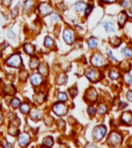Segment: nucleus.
Listing matches in <instances>:
<instances>
[{"instance_id":"18","label":"nucleus","mask_w":132,"mask_h":148,"mask_svg":"<svg viewBox=\"0 0 132 148\" xmlns=\"http://www.w3.org/2000/svg\"><path fill=\"white\" fill-rule=\"evenodd\" d=\"M43 144L46 147H52L53 144V139L52 136H46L43 140Z\"/></svg>"},{"instance_id":"10","label":"nucleus","mask_w":132,"mask_h":148,"mask_svg":"<svg viewBox=\"0 0 132 148\" xmlns=\"http://www.w3.org/2000/svg\"><path fill=\"white\" fill-rule=\"evenodd\" d=\"M121 120L122 122L126 124H131L132 123V114L129 112H125L121 116Z\"/></svg>"},{"instance_id":"33","label":"nucleus","mask_w":132,"mask_h":148,"mask_svg":"<svg viewBox=\"0 0 132 148\" xmlns=\"http://www.w3.org/2000/svg\"><path fill=\"white\" fill-rule=\"evenodd\" d=\"M110 43H111V45H113L114 46H118L120 44V40L118 38L114 37L113 39H111L110 40Z\"/></svg>"},{"instance_id":"34","label":"nucleus","mask_w":132,"mask_h":148,"mask_svg":"<svg viewBox=\"0 0 132 148\" xmlns=\"http://www.w3.org/2000/svg\"><path fill=\"white\" fill-rule=\"evenodd\" d=\"M93 9V6L92 5H87V6H86V9H85V15L86 16H88L91 12H92Z\"/></svg>"},{"instance_id":"26","label":"nucleus","mask_w":132,"mask_h":148,"mask_svg":"<svg viewBox=\"0 0 132 148\" xmlns=\"http://www.w3.org/2000/svg\"><path fill=\"white\" fill-rule=\"evenodd\" d=\"M66 82V76L64 75V74H60V75L57 77V79H56V83H57V84L61 85V84L65 83Z\"/></svg>"},{"instance_id":"42","label":"nucleus","mask_w":132,"mask_h":148,"mask_svg":"<svg viewBox=\"0 0 132 148\" xmlns=\"http://www.w3.org/2000/svg\"><path fill=\"white\" fill-rule=\"evenodd\" d=\"M87 111H88V113L91 116H93L95 114V113H96V110L93 107H89L88 109H87Z\"/></svg>"},{"instance_id":"4","label":"nucleus","mask_w":132,"mask_h":148,"mask_svg":"<svg viewBox=\"0 0 132 148\" xmlns=\"http://www.w3.org/2000/svg\"><path fill=\"white\" fill-rule=\"evenodd\" d=\"M53 111L57 116H64L67 113V107L63 103H55L53 107Z\"/></svg>"},{"instance_id":"39","label":"nucleus","mask_w":132,"mask_h":148,"mask_svg":"<svg viewBox=\"0 0 132 148\" xmlns=\"http://www.w3.org/2000/svg\"><path fill=\"white\" fill-rule=\"evenodd\" d=\"M70 95L73 97H76L77 95V88H72V89H70Z\"/></svg>"},{"instance_id":"12","label":"nucleus","mask_w":132,"mask_h":148,"mask_svg":"<svg viewBox=\"0 0 132 148\" xmlns=\"http://www.w3.org/2000/svg\"><path fill=\"white\" fill-rule=\"evenodd\" d=\"M86 6H87V4L83 1H78L74 4V9L78 12H83L86 9Z\"/></svg>"},{"instance_id":"40","label":"nucleus","mask_w":132,"mask_h":148,"mask_svg":"<svg viewBox=\"0 0 132 148\" xmlns=\"http://www.w3.org/2000/svg\"><path fill=\"white\" fill-rule=\"evenodd\" d=\"M43 98H44V97H43V95L42 94V93H39V94H37V96H36V100L38 102V103H43Z\"/></svg>"},{"instance_id":"52","label":"nucleus","mask_w":132,"mask_h":148,"mask_svg":"<svg viewBox=\"0 0 132 148\" xmlns=\"http://www.w3.org/2000/svg\"><path fill=\"white\" fill-rule=\"evenodd\" d=\"M58 1H60V0H58Z\"/></svg>"},{"instance_id":"9","label":"nucleus","mask_w":132,"mask_h":148,"mask_svg":"<svg viewBox=\"0 0 132 148\" xmlns=\"http://www.w3.org/2000/svg\"><path fill=\"white\" fill-rule=\"evenodd\" d=\"M43 82V76L40 73H33L30 76V83L34 86H37Z\"/></svg>"},{"instance_id":"41","label":"nucleus","mask_w":132,"mask_h":148,"mask_svg":"<svg viewBox=\"0 0 132 148\" xmlns=\"http://www.w3.org/2000/svg\"><path fill=\"white\" fill-rule=\"evenodd\" d=\"M107 55H108V56H109V58L112 60V61L114 62H117V59L113 56V54H112V52H111V51L110 50V49H108L107 50Z\"/></svg>"},{"instance_id":"20","label":"nucleus","mask_w":132,"mask_h":148,"mask_svg":"<svg viewBox=\"0 0 132 148\" xmlns=\"http://www.w3.org/2000/svg\"><path fill=\"white\" fill-rule=\"evenodd\" d=\"M121 53L123 54V56L125 57V58H128V59H130L132 57V51L131 49L128 47H125L122 49L121 51Z\"/></svg>"},{"instance_id":"45","label":"nucleus","mask_w":132,"mask_h":148,"mask_svg":"<svg viewBox=\"0 0 132 148\" xmlns=\"http://www.w3.org/2000/svg\"><path fill=\"white\" fill-rule=\"evenodd\" d=\"M128 64V63L127 62H123L120 64V68H121L122 70H125V68H128V69L129 70L130 67H129V66L128 67V66H127Z\"/></svg>"},{"instance_id":"7","label":"nucleus","mask_w":132,"mask_h":148,"mask_svg":"<svg viewBox=\"0 0 132 148\" xmlns=\"http://www.w3.org/2000/svg\"><path fill=\"white\" fill-rule=\"evenodd\" d=\"M30 141V136L27 133H23L21 134H19L18 136V142L19 146L21 147H26Z\"/></svg>"},{"instance_id":"1","label":"nucleus","mask_w":132,"mask_h":148,"mask_svg":"<svg viewBox=\"0 0 132 148\" xmlns=\"http://www.w3.org/2000/svg\"><path fill=\"white\" fill-rule=\"evenodd\" d=\"M6 64L13 68H19L23 65V60L21 58V56L19 53H15L12 55L7 60H6Z\"/></svg>"},{"instance_id":"36","label":"nucleus","mask_w":132,"mask_h":148,"mask_svg":"<svg viewBox=\"0 0 132 148\" xmlns=\"http://www.w3.org/2000/svg\"><path fill=\"white\" fill-rule=\"evenodd\" d=\"M19 14V7L16 6L15 7H14L13 9H12L11 11V15H12V18L13 19H15Z\"/></svg>"},{"instance_id":"51","label":"nucleus","mask_w":132,"mask_h":148,"mask_svg":"<svg viewBox=\"0 0 132 148\" xmlns=\"http://www.w3.org/2000/svg\"><path fill=\"white\" fill-rule=\"evenodd\" d=\"M1 56H2V53H1V52H0V57H1Z\"/></svg>"},{"instance_id":"3","label":"nucleus","mask_w":132,"mask_h":148,"mask_svg":"<svg viewBox=\"0 0 132 148\" xmlns=\"http://www.w3.org/2000/svg\"><path fill=\"white\" fill-rule=\"evenodd\" d=\"M106 134V127L104 126H97L93 131V136L96 140H101Z\"/></svg>"},{"instance_id":"14","label":"nucleus","mask_w":132,"mask_h":148,"mask_svg":"<svg viewBox=\"0 0 132 148\" xmlns=\"http://www.w3.org/2000/svg\"><path fill=\"white\" fill-rule=\"evenodd\" d=\"M38 70L39 73L41 74L42 76H47L48 73H49V68L46 63H42L38 66Z\"/></svg>"},{"instance_id":"8","label":"nucleus","mask_w":132,"mask_h":148,"mask_svg":"<svg viewBox=\"0 0 132 148\" xmlns=\"http://www.w3.org/2000/svg\"><path fill=\"white\" fill-rule=\"evenodd\" d=\"M64 39L67 44H72L74 39L73 32L70 29H66L64 32Z\"/></svg>"},{"instance_id":"29","label":"nucleus","mask_w":132,"mask_h":148,"mask_svg":"<svg viewBox=\"0 0 132 148\" xmlns=\"http://www.w3.org/2000/svg\"><path fill=\"white\" fill-rule=\"evenodd\" d=\"M124 82L128 84V85H130L132 83V76L131 74L126 73L124 76Z\"/></svg>"},{"instance_id":"23","label":"nucleus","mask_w":132,"mask_h":148,"mask_svg":"<svg viewBox=\"0 0 132 148\" xmlns=\"http://www.w3.org/2000/svg\"><path fill=\"white\" fill-rule=\"evenodd\" d=\"M87 43H88V46H89L90 48L94 49V48H96V47L97 46V43H98V42H97V40L95 38L91 37V38L88 39V40H87Z\"/></svg>"},{"instance_id":"43","label":"nucleus","mask_w":132,"mask_h":148,"mask_svg":"<svg viewBox=\"0 0 132 148\" xmlns=\"http://www.w3.org/2000/svg\"><path fill=\"white\" fill-rule=\"evenodd\" d=\"M12 2V0H2V5H4L5 6H9Z\"/></svg>"},{"instance_id":"22","label":"nucleus","mask_w":132,"mask_h":148,"mask_svg":"<svg viewBox=\"0 0 132 148\" xmlns=\"http://www.w3.org/2000/svg\"><path fill=\"white\" fill-rule=\"evenodd\" d=\"M87 98L89 99L90 100H91V101H94V100L97 99V92L93 89H90L87 92Z\"/></svg>"},{"instance_id":"21","label":"nucleus","mask_w":132,"mask_h":148,"mask_svg":"<svg viewBox=\"0 0 132 148\" xmlns=\"http://www.w3.org/2000/svg\"><path fill=\"white\" fill-rule=\"evenodd\" d=\"M54 45V41L53 39L50 36H46L44 40V46L47 48H51Z\"/></svg>"},{"instance_id":"48","label":"nucleus","mask_w":132,"mask_h":148,"mask_svg":"<svg viewBox=\"0 0 132 148\" xmlns=\"http://www.w3.org/2000/svg\"><path fill=\"white\" fill-rule=\"evenodd\" d=\"M102 2H105V3H114L117 0H100Z\"/></svg>"},{"instance_id":"5","label":"nucleus","mask_w":132,"mask_h":148,"mask_svg":"<svg viewBox=\"0 0 132 148\" xmlns=\"http://www.w3.org/2000/svg\"><path fill=\"white\" fill-rule=\"evenodd\" d=\"M91 62L92 65H93L94 66H97V67L103 66L106 63L104 59L101 55H98V54H94L91 59Z\"/></svg>"},{"instance_id":"17","label":"nucleus","mask_w":132,"mask_h":148,"mask_svg":"<svg viewBox=\"0 0 132 148\" xmlns=\"http://www.w3.org/2000/svg\"><path fill=\"white\" fill-rule=\"evenodd\" d=\"M40 65V62L37 58H32L29 61V67L32 70L37 69Z\"/></svg>"},{"instance_id":"25","label":"nucleus","mask_w":132,"mask_h":148,"mask_svg":"<svg viewBox=\"0 0 132 148\" xmlns=\"http://www.w3.org/2000/svg\"><path fill=\"white\" fill-rule=\"evenodd\" d=\"M19 109H20V111L24 113V114H27L28 113L29 110H30V107L28 103H23L20 107H19Z\"/></svg>"},{"instance_id":"44","label":"nucleus","mask_w":132,"mask_h":148,"mask_svg":"<svg viewBox=\"0 0 132 148\" xmlns=\"http://www.w3.org/2000/svg\"><path fill=\"white\" fill-rule=\"evenodd\" d=\"M126 97H127V99H128V101L132 102V91H131V90L128 91L126 94Z\"/></svg>"},{"instance_id":"46","label":"nucleus","mask_w":132,"mask_h":148,"mask_svg":"<svg viewBox=\"0 0 132 148\" xmlns=\"http://www.w3.org/2000/svg\"><path fill=\"white\" fill-rule=\"evenodd\" d=\"M2 146H3L4 147H12V144H9V142L4 140V141L2 142Z\"/></svg>"},{"instance_id":"6","label":"nucleus","mask_w":132,"mask_h":148,"mask_svg":"<svg viewBox=\"0 0 132 148\" xmlns=\"http://www.w3.org/2000/svg\"><path fill=\"white\" fill-rule=\"evenodd\" d=\"M107 141L110 145H117L121 142V136L117 132H113L110 134Z\"/></svg>"},{"instance_id":"15","label":"nucleus","mask_w":132,"mask_h":148,"mask_svg":"<svg viewBox=\"0 0 132 148\" xmlns=\"http://www.w3.org/2000/svg\"><path fill=\"white\" fill-rule=\"evenodd\" d=\"M128 19V15L126 12L123 11L118 15V24L120 26H123Z\"/></svg>"},{"instance_id":"47","label":"nucleus","mask_w":132,"mask_h":148,"mask_svg":"<svg viewBox=\"0 0 132 148\" xmlns=\"http://www.w3.org/2000/svg\"><path fill=\"white\" fill-rule=\"evenodd\" d=\"M7 36L9 37V38H14V37L15 36V34L13 32V30L12 29H10L9 32H8V33H7Z\"/></svg>"},{"instance_id":"50","label":"nucleus","mask_w":132,"mask_h":148,"mask_svg":"<svg viewBox=\"0 0 132 148\" xmlns=\"http://www.w3.org/2000/svg\"><path fill=\"white\" fill-rule=\"evenodd\" d=\"M129 11H130V12L131 13H132V6L130 7V9H129Z\"/></svg>"},{"instance_id":"16","label":"nucleus","mask_w":132,"mask_h":148,"mask_svg":"<svg viewBox=\"0 0 132 148\" xmlns=\"http://www.w3.org/2000/svg\"><path fill=\"white\" fill-rule=\"evenodd\" d=\"M23 49L27 54L32 55L35 52V46L31 43H26L23 45Z\"/></svg>"},{"instance_id":"35","label":"nucleus","mask_w":132,"mask_h":148,"mask_svg":"<svg viewBox=\"0 0 132 148\" xmlns=\"http://www.w3.org/2000/svg\"><path fill=\"white\" fill-rule=\"evenodd\" d=\"M27 76H28V73H27V71H25V70H21L20 71V73H19V79L22 80V81H23V80H27Z\"/></svg>"},{"instance_id":"24","label":"nucleus","mask_w":132,"mask_h":148,"mask_svg":"<svg viewBox=\"0 0 132 148\" xmlns=\"http://www.w3.org/2000/svg\"><path fill=\"white\" fill-rule=\"evenodd\" d=\"M5 92L8 95H13V94L15 93V87L13 85H9V86H6Z\"/></svg>"},{"instance_id":"31","label":"nucleus","mask_w":132,"mask_h":148,"mask_svg":"<svg viewBox=\"0 0 132 148\" xmlns=\"http://www.w3.org/2000/svg\"><path fill=\"white\" fill-rule=\"evenodd\" d=\"M97 112L100 113V114H104L106 112H107V107H106L105 105L104 104H100L97 107Z\"/></svg>"},{"instance_id":"49","label":"nucleus","mask_w":132,"mask_h":148,"mask_svg":"<svg viewBox=\"0 0 132 148\" xmlns=\"http://www.w3.org/2000/svg\"><path fill=\"white\" fill-rule=\"evenodd\" d=\"M2 113H1V111H0V124H2Z\"/></svg>"},{"instance_id":"19","label":"nucleus","mask_w":132,"mask_h":148,"mask_svg":"<svg viewBox=\"0 0 132 148\" xmlns=\"http://www.w3.org/2000/svg\"><path fill=\"white\" fill-rule=\"evenodd\" d=\"M30 117L34 120H40L41 117V112L37 110H32L30 111Z\"/></svg>"},{"instance_id":"27","label":"nucleus","mask_w":132,"mask_h":148,"mask_svg":"<svg viewBox=\"0 0 132 148\" xmlns=\"http://www.w3.org/2000/svg\"><path fill=\"white\" fill-rule=\"evenodd\" d=\"M103 25L105 27L106 30L107 32H114V29L112 23H110V22H104V23H103Z\"/></svg>"},{"instance_id":"13","label":"nucleus","mask_w":132,"mask_h":148,"mask_svg":"<svg viewBox=\"0 0 132 148\" xmlns=\"http://www.w3.org/2000/svg\"><path fill=\"white\" fill-rule=\"evenodd\" d=\"M35 5L34 0H25L23 3V12H27L29 11Z\"/></svg>"},{"instance_id":"11","label":"nucleus","mask_w":132,"mask_h":148,"mask_svg":"<svg viewBox=\"0 0 132 148\" xmlns=\"http://www.w3.org/2000/svg\"><path fill=\"white\" fill-rule=\"evenodd\" d=\"M86 76L88 78V80H90L91 82L96 81L97 80V78H98V73L94 70H87V72L86 73Z\"/></svg>"},{"instance_id":"2","label":"nucleus","mask_w":132,"mask_h":148,"mask_svg":"<svg viewBox=\"0 0 132 148\" xmlns=\"http://www.w3.org/2000/svg\"><path fill=\"white\" fill-rule=\"evenodd\" d=\"M38 10H39L40 15H42L43 16H46V15H48L53 12V8L49 3L42 2L39 5Z\"/></svg>"},{"instance_id":"28","label":"nucleus","mask_w":132,"mask_h":148,"mask_svg":"<svg viewBox=\"0 0 132 148\" xmlns=\"http://www.w3.org/2000/svg\"><path fill=\"white\" fill-rule=\"evenodd\" d=\"M57 98H58V99H59L60 101H61V102H65V101H66V100L68 99V97H67L66 93H64V92H60V93H58Z\"/></svg>"},{"instance_id":"38","label":"nucleus","mask_w":132,"mask_h":148,"mask_svg":"<svg viewBox=\"0 0 132 148\" xmlns=\"http://www.w3.org/2000/svg\"><path fill=\"white\" fill-rule=\"evenodd\" d=\"M120 5L122 7H128L130 5V0H121L120 2Z\"/></svg>"},{"instance_id":"32","label":"nucleus","mask_w":132,"mask_h":148,"mask_svg":"<svg viewBox=\"0 0 132 148\" xmlns=\"http://www.w3.org/2000/svg\"><path fill=\"white\" fill-rule=\"evenodd\" d=\"M20 104V100L18 98H14L11 100V106L13 107V108H17L19 107Z\"/></svg>"},{"instance_id":"30","label":"nucleus","mask_w":132,"mask_h":148,"mask_svg":"<svg viewBox=\"0 0 132 148\" xmlns=\"http://www.w3.org/2000/svg\"><path fill=\"white\" fill-rule=\"evenodd\" d=\"M109 76H110V78L111 80H117L119 77V74L116 70H111V71L109 73Z\"/></svg>"},{"instance_id":"37","label":"nucleus","mask_w":132,"mask_h":148,"mask_svg":"<svg viewBox=\"0 0 132 148\" xmlns=\"http://www.w3.org/2000/svg\"><path fill=\"white\" fill-rule=\"evenodd\" d=\"M51 20L53 22H58L60 20V16L58 15V14H56V12H52L51 13Z\"/></svg>"}]
</instances>
